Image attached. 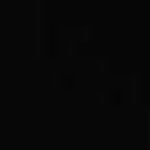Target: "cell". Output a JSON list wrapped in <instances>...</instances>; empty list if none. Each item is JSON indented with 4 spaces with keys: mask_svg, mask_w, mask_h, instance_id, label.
<instances>
[{
    "mask_svg": "<svg viewBox=\"0 0 150 150\" xmlns=\"http://www.w3.org/2000/svg\"><path fill=\"white\" fill-rule=\"evenodd\" d=\"M102 102H106L108 106H118L124 102V94L116 88H106V92H102Z\"/></svg>",
    "mask_w": 150,
    "mask_h": 150,
    "instance_id": "1",
    "label": "cell"
}]
</instances>
